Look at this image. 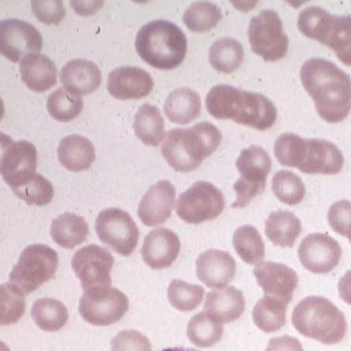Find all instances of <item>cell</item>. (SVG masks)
<instances>
[{"instance_id":"cell-20","label":"cell","mask_w":351,"mask_h":351,"mask_svg":"<svg viewBox=\"0 0 351 351\" xmlns=\"http://www.w3.org/2000/svg\"><path fill=\"white\" fill-rule=\"evenodd\" d=\"M175 204L176 189L172 182L158 181L141 198L137 209L138 219L145 226H158L171 217Z\"/></svg>"},{"instance_id":"cell-21","label":"cell","mask_w":351,"mask_h":351,"mask_svg":"<svg viewBox=\"0 0 351 351\" xmlns=\"http://www.w3.org/2000/svg\"><path fill=\"white\" fill-rule=\"evenodd\" d=\"M237 271L236 260L230 253L209 249L198 256L196 260L197 278L208 287L219 289L230 284Z\"/></svg>"},{"instance_id":"cell-32","label":"cell","mask_w":351,"mask_h":351,"mask_svg":"<svg viewBox=\"0 0 351 351\" xmlns=\"http://www.w3.org/2000/svg\"><path fill=\"white\" fill-rule=\"evenodd\" d=\"M31 317L36 326L44 331H59L68 322V308L55 298H40L31 308Z\"/></svg>"},{"instance_id":"cell-31","label":"cell","mask_w":351,"mask_h":351,"mask_svg":"<svg viewBox=\"0 0 351 351\" xmlns=\"http://www.w3.org/2000/svg\"><path fill=\"white\" fill-rule=\"evenodd\" d=\"M241 43L233 38H222L212 44L209 49V63L217 72L232 73L239 69L243 62Z\"/></svg>"},{"instance_id":"cell-2","label":"cell","mask_w":351,"mask_h":351,"mask_svg":"<svg viewBox=\"0 0 351 351\" xmlns=\"http://www.w3.org/2000/svg\"><path fill=\"white\" fill-rule=\"evenodd\" d=\"M205 106L215 119L233 120L258 131L271 128L277 120V108L266 96L229 84L212 88L206 95Z\"/></svg>"},{"instance_id":"cell-17","label":"cell","mask_w":351,"mask_h":351,"mask_svg":"<svg viewBox=\"0 0 351 351\" xmlns=\"http://www.w3.org/2000/svg\"><path fill=\"white\" fill-rule=\"evenodd\" d=\"M38 151L34 144L28 141L14 143L1 160L0 175L7 185L12 189L24 186L36 175Z\"/></svg>"},{"instance_id":"cell-16","label":"cell","mask_w":351,"mask_h":351,"mask_svg":"<svg viewBox=\"0 0 351 351\" xmlns=\"http://www.w3.org/2000/svg\"><path fill=\"white\" fill-rule=\"evenodd\" d=\"M298 257L302 266L314 274H328L342 257V249L337 240L325 233L306 236L300 247Z\"/></svg>"},{"instance_id":"cell-44","label":"cell","mask_w":351,"mask_h":351,"mask_svg":"<svg viewBox=\"0 0 351 351\" xmlns=\"http://www.w3.org/2000/svg\"><path fill=\"white\" fill-rule=\"evenodd\" d=\"M328 221L331 229L342 237H348L351 229V201L341 199L330 206Z\"/></svg>"},{"instance_id":"cell-45","label":"cell","mask_w":351,"mask_h":351,"mask_svg":"<svg viewBox=\"0 0 351 351\" xmlns=\"http://www.w3.org/2000/svg\"><path fill=\"white\" fill-rule=\"evenodd\" d=\"M266 351H304V346L297 338L282 335L270 339Z\"/></svg>"},{"instance_id":"cell-4","label":"cell","mask_w":351,"mask_h":351,"mask_svg":"<svg viewBox=\"0 0 351 351\" xmlns=\"http://www.w3.org/2000/svg\"><path fill=\"white\" fill-rule=\"evenodd\" d=\"M222 133L208 121L192 128H176L165 134L161 154L177 172L188 173L197 169L201 162L219 149Z\"/></svg>"},{"instance_id":"cell-26","label":"cell","mask_w":351,"mask_h":351,"mask_svg":"<svg viewBox=\"0 0 351 351\" xmlns=\"http://www.w3.org/2000/svg\"><path fill=\"white\" fill-rule=\"evenodd\" d=\"M58 157L60 164L71 172H83L89 169L95 161V147L87 137L71 134L62 138Z\"/></svg>"},{"instance_id":"cell-30","label":"cell","mask_w":351,"mask_h":351,"mask_svg":"<svg viewBox=\"0 0 351 351\" xmlns=\"http://www.w3.org/2000/svg\"><path fill=\"white\" fill-rule=\"evenodd\" d=\"M133 130L141 143L149 147H158L165 138V124L161 112L151 104L141 106L133 121Z\"/></svg>"},{"instance_id":"cell-9","label":"cell","mask_w":351,"mask_h":351,"mask_svg":"<svg viewBox=\"0 0 351 351\" xmlns=\"http://www.w3.org/2000/svg\"><path fill=\"white\" fill-rule=\"evenodd\" d=\"M236 167L240 172V178L233 186L237 198L232 206L239 209L247 206L253 198L265 192L266 177L271 171V158L263 147L252 145L242 149Z\"/></svg>"},{"instance_id":"cell-11","label":"cell","mask_w":351,"mask_h":351,"mask_svg":"<svg viewBox=\"0 0 351 351\" xmlns=\"http://www.w3.org/2000/svg\"><path fill=\"white\" fill-rule=\"evenodd\" d=\"M225 209V197L217 186L197 181L176 201V213L188 223H202L217 219Z\"/></svg>"},{"instance_id":"cell-33","label":"cell","mask_w":351,"mask_h":351,"mask_svg":"<svg viewBox=\"0 0 351 351\" xmlns=\"http://www.w3.org/2000/svg\"><path fill=\"white\" fill-rule=\"evenodd\" d=\"M286 306L284 301L265 295L253 307L254 325L263 332H276L282 329L286 324Z\"/></svg>"},{"instance_id":"cell-42","label":"cell","mask_w":351,"mask_h":351,"mask_svg":"<svg viewBox=\"0 0 351 351\" xmlns=\"http://www.w3.org/2000/svg\"><path fill=\"white\" fill-rule=\"evenodd\" d=\"M31 8L38 21L44 24H59L66 18V7L62 0H32Z\"/></svg>"},{"instance_id":"cell-18","label":"cell","mask_w":351,"mask_h":351,"mask_svg":"<svg viewBox=\"0 0 351 351\" xmlns=\"http://www.w3.org/2000/svg\"><path fill=\"white\" fill-rule=\"evenodd\" d=\"M253 274L265 295L276 297L285 304L291 302L293 294L298 286V276L295 270L285 263L267 261L257 265Z\"/></svg>"},{"instance_id":"cell-8","label":"cell","mask_w":351,"mask_h":351,"mask_svg":"<svg viewBox=\"0 0 351 351\" xmlns=\"http://www.w3.org/2000/svg\"><path fill=\"white\" fill-rule=\"evenodd\" d=\"M59 265L58 253L47 245L35 243L27 246L10 274V284L29 294L49 281Z\"/></svg>"},{"instance_id":"cell-52","label":"cell","mask_w":351,"mask_h":351,"mask_svg":"<svg viewBox=\"0 0 351 351\" xmlns=\"http://www.w3.org/2000/svg\"><path fill=\"white\" fill-rule=\"evenodd\" d=\"M346 239H348V240H349V241H350V243H351V229H350V232H349V234H348V237H346Z\"/></svg>"},{"instance_id":"cell-1","label":"cell","mask_w":351,"mask_h":351,"mask_svg":"<svg viewBox=\"0 0 351 351\" xmlns=\"http://www.w3.org/2000/svg\"><path fill=\"white\" fill-rule=\"evenodd\" d=\"M301 82L325 121L337 124L349 116L351 79L341 68L326 59H310L301 68Z\"/></svg>"},{"instance_id":"cell-22","label":"cell","mask_w":351,"mask_h":351,"mask_svg":"<svg viewBox=\"0 0 351 351\" xmlns=\"http://www.w3.org/2000/svg\"><path fill=\"white\" fill-rule=\"evenodd\" d=\"M181 250L180 239L173 230L157 228L147 234L141 247L144 263L154 270H162L172 266Z\"/></svg>"},{"instance_id":"cell-24","label":"cell","mask_w":351,"mask_h":351,"mask_svg":"<svg viewBox=\"0 0 351 351\" xmlns=\"http://www.w3.org/2000/svg\"><path fill=\"white\" fill-rule=\"evenodd\" d=\"M60 82L68 92L77 96H86L100 87L101 72L99 66L89 60L75 59L62 68Z\"/></svg>"},{"instance_id":"cell-37","label":"cell","mask_w":351,"mask_h":351,"mask_svg":"<svg viewBox=\"0 0 351 351\" xmlns=\"http://www.w3.org/2000/svg\"><path fill=\"white\" fill-rule=\"evenodd\" d=\"M83 97L68 92L64 88H58L47 100V110L52 119L68 123L75 120L83 110Z\"/></svg>"},{"instance_id":"cell-15","label":"cell","mask_w":351,"mask_h":351,"mask_svg":"<svg viewBox=\"0 0 351 351\" xmlns=\"http://www.w3.org/2000/svg\"><path fill=\"white\" fill-rule=\"evenodd\" d=\"M113 265V256L99 245H87L72 257V269L84 290L96 286H110Z\"/></svg>"},{"instance_id":"cell-51","label":"cell","mask_w":351,"mask_h":351,"mask_svg":"<svg viewBox=\"0 0 351 351\" xmlns=\"http://www.w3.org/2000/svg\"><path fill=\"white\" fill-rule=\"evenodd\" d=\"M0 351H11L8 349V346L4 343V342H1L0 341Z\"/></svg>"},{"instance_id":"cell-6","label":"cell","mask_w":351,"mask_h":351,"mask_svg":"<svg viewBox=\"0 0 351 351\" xmlns=\"http://www.w3.org/2000/svg\"><path fill=\"white\" fill-rule=\"evenodd\" d=\"M291 322L301 335L324 345L339 343L348 332L343 313L328 298L318 295L304 298L294 307Z\"/></svg>"},{"instance_id":"cell-40","label":"cell","mask_w":351,"mask_h":351,"mask_svg":"<svg viewBox=\"0 0 351 351\" xmlns=\"http://www.w3.org/2000/svg\"><path fill=\"white\" fill-rule=\"evenodd\" d=\"M205 290L199 285H192L181 280H173L168 287V300L180 311H192L204 301Z\"/></svg>"},{"instance_id":"cell-43","label":"cell","mask_w":351,"mask_h":351,"mask_svg":"<svg viewBox=\"0 0 351 351\" xmlns=\"http://www.w3.org/2000/svg\"><path fill=\"white\" fill-rule=\"evenodd\" d=\"M112 351H152L151 341L136 330H124L110 342Z\"/></svg>"},{"instance_id":"cell-35","label":"cell","mask_w":351,"mask_h":351,"mask_svg":"<svg viewBox=\"0 0 351 351\" xmlns=\"http://www.w3.org/2000/svg\"><path fill=\"white\" fill-rule=\"evenodd\" d=\"M222 12L219 5L210 1H196L186 8L182 16L184 24L192 32H208L219 25Z\"/></svg>"},{"instance_id":"cell-10","label":"cell","mask_w":351,"mask_h":351,"mask_svg":"<svg viewBox=\"0 0 351 351\" xmlns=\"http://www.w3.org/2000/svg\"><path fill=\"white\" fill-rule=\"evenodd\" d=\"M128 297L116 287L96 286L86 290L79 302L82 318L93 326H110L127 314Z\"/></svg>"},{"instance_id":"cell-29","label":"cell","mask_w":351,"mask_h":351,"mask_svg":"<svg viewBox=\"0 0 351 351\" xmlns=\"http://www.w3.org/2000/svg\"><path fill=\"white\" fill-rule=\"evenodd\" d=\"M88 233L87 221L75 213H63L51 223L52 240L64 249H73L87 241Z\"/></svg>"},{"instance_id":"cell-34","label":"cell","mask_w":351,"mask_h":351,"mask_svg":"<svg viewBox=\"0 0 351 351\" xmlns=\"http://www.w3.org/2000/svg\"><path fill=\"white\" fill-rule=\"evenodd\" d=\"M233 246L243 263L260 265L265 257V243L260 232L252 225H242L233 234Z\"/></svg>"},{"instance_id":"cell-13","label":"cell","mask_w":351,"mask_h":351,"mask_svg":"<svg viewBox=\"0 0 351 351\" xmlns=\"http://www.w3.org/2000/svg\"><path fill=\"white\" fill-rule=\"evenodd\" d=\"M99 240L121 256H131L140 239V230L130 213L119 208H110L96 219Z\"/></svg>"},{"instance_id":"cell-7","label":"cell","mask_w":351,"mask_h":351,"mask_svg":"<svg viewBox=\"0 0 351 351\" xmlns=\"http://www.w3.org/2000/svg\"><path fill=\"white\" fill-rule=\"evenodd\" d=\"M297 24L306 38L329 47L345 66H351L350 15H331L321 7H307Z\"/></svg>"},{"instance_id":"cell-19","label":"cell","mask_w":351,"mask_h":351,"mask_svg":"<svg viewBox=\"0 0 351 351\" xmlns=\"http://www.w3.org/2000/svg\"><path fill=\"white\" fill-rule=\"evenodd\" d=\"M152 76L138 66H119L108 76L107 88L117 100H138L154 89Z\"/></svg>"},{"instance_id":"cell-49","label":"cell","mask_w":351,"mask_h":351,"mask_svg":"<svg viewBox=\"0 0 351 351\" xmlns=\"http://www.w3.org/2000/svg\"><path fill=\"white\" fill-rule=\"evenodd\" d=\"M161 351H196L193 349H186V348H171V349H164Z\"/></svg>"},{"instance_id":"cell-12","label":"cell","mask_w":351,"mask_h":351,"mask_svg":"<svg viewBox=\"0 0 351 351\" xmlns=\"http://www.w3.org/2000/svg\"><path fill=\"white\" fill-rule=\"evenodd\" d=\"M249 43L252 51L265 62L284 59L289 48V38L282 29V21L274 10H263L249 24Z\"/></svg>"},{"instance_id":"cell-28","label":"cell","mask_w":351,"mask_h":351,"mask_svg":"<svg viewBox=\"0 0 351 351\" xmlns=\"http://www.w3.org/2000/svg\"><path fill=\"white\" fill-rule=\"evenodd\" d=\"M302 232L300 219L287 210L270 213L265 223L266 237L280 247H291Z\"/></svg>"},{"instance_id":"cell-50","label":"cell","mask_w":351,"mask_h":351,"mask_svg":"<svg viewBox=\"0 0 351 351\" xmlns=\"http://www.w3.org/2000/svg\"><path fill=\"white\" fill-rule=\"evenodd\" d=\"M4 112H5L4 103H3V100H1V97H0V121H1V119L4 117Z\"/></svg>"},{"instance_id":"cell-23","label":"cell","mask_w":351,"mask_h":351,"mask_svg":"<svg viewBox=\"0 0 351 351\" xmlns=\"http://www.w3.org/2000/svg\"><path fill=\"white\" fill-rule=\"evenodd\" d=\"M245 311L242 291L233 286L213 289L206 294L204 313L219 324H230L239 319Z\"/></svg>"},{"instance_id":"cell-39","label":"cell","mask_w":351,"mask_h":351,"mask_svg":"<svg viewBox=\"0 0 351 351\" xmlns=\"http://www.w3.org/2000/svg\"><path fill=\"white\" fill-rule=\"evenodd\" d=\"M24 293L12 284L0 285V326L18 322L25 311Z\"/></svg>"},{"instance_id":"cell-38","label":"cell","mask_w":351,"mask_h":351,"mask_svg":"<svg viewBox=\"0 0 351 351\" xmlns=\"http://www.w3.org/2000/svg\"><path fill=\"white\" fill-rule=\"evenodd\" d=\"M274 196L286 205H298L306 195V188L300 176L291 171H278L271 181Z\"/></svg>"},{"instance_id":"cell-41","label":"cell","mask_w":351,"mask_h":351,"mask_svg":"<svg viewBox=\"0 0 351 351\" xmlns=\"http://www.w3.org/2000/svg\"><path fill=\"white\" fill-rule=\"evenodd\" d=\"M16 197L23 199L28 205L44 206L48 205L53 198V186L52 184L42 175L34 176L24 186L12 189Z\"/></svg>"},{"instance_id":"cell-25","label":"cell","mask_w":351,"mask_h":351,"mask_svg":"<svg viewBox=\"0 0 351 351\" xmlns=\"http://www.w3.org/2000/svg\"><path fill=\"white\" fill-rule=\"evenodd\" d=\"M23 83L34 92H45L56 84L58 69L55 63L43 53L25 56L21 62Z\"/></svg>"},{"instance_id":"cell-5","label":"cell","mask_w":351,"mask_h":351,"mask_svg":"<svg viewBox=\"0 0 351 351\" xmlns=\"http://www.w3.org/2000/svg\"><path fill=\"white\" fill-rule=\"evenodd\" d=\"M134 45L137 53L147 64L169 71L184 62L188 40L175 23L154 21L140 28Z\"/></svg>"},{"instance_id":"cell-47","label":"cell","mask_w":351,"mask_h":351,"mask_svg":"<svg viewBox=\"0 0 351 351\" xmlns=\"http://www.w3.org/2000/svg\"><path fill=\"white\" fill-rule=\"evenodd\" d=\"M338 293L342 301L348 305H351V270L346 271L343 277H341L338 282Z\"/></svg>"},{"instance_id":"cell-3","label":"cell","mask_w":351,"mask_h":351,"mask_svg":"<svg viewBox=\"0 0 351 351\" xmlns=\"http://www.w3.org/2000/svg\"><path fill=\"white\" fill-rule=\"evenodd\" d=\"M274 154L281 165L307 175H337L345 161L335 144L322 138H304L295 133H282L274 143Z\"/></svg>"},{"instance_id":"cell-36","label":"cell","mask_w":351,"mask_h":351,"mask_svg":"<svg viewBox=\"0 0 351 351\" xmlns=\"http://www.w3.org/2000/svg\"><path fill=\"white\" fill-rule=\"evenodd\" d=\"M223 334L222 324L212 319L206 313H198L188 324V338L197 348H212Z\"/></svg>"},{"instance_id":"cell-14","label":"cell","mask_w":351,"mask_h":351,"mask_svg":"<svg viewBox=\"0 0 351 351\" xmlns=\"http://www.w3.org/2000/svg\"><path fill=\"white\" fill-rule=\"evenodd\" d=\"M43 48V38L38 28L19 19L0 22V53L18 63L25 56L39 53Z\"/></svg>"},{"instance_id":"cell-27","label":"cell","mask_w":351,"mask_h":351,"mask_svg":"<svg viewBox=\"0 0 351 351\" xmlns=\"http://www.w3.org/2000/svg\"><path fill=\"white\" fill-rule=\"evenodd\" d=\"M165 116L175 124L185 125L196 120L201 113V99L191 88L172 90L164 104Z\"/></svg>"},{"instance_id":"cell-46","label":"cell","mask_w":351,"mask_h":351,"mask_svg":"<svg viewBox=\"0 0 351 351\" xmlns=\"http://www.w3.org/2000/svg\"><path fill=\"white\" fill-rule=\"evenodd\" d=\"M104 5L103 1H93V0H83V1H76L72 0L71 1V7L76 11V14L82 15V16H89L93 15L99 11V8H101Z\"/></svg>"},{"instance_id":"cell-48","label":"cell","mask_w":351,"mask_h":351,"mask_svg":"<svg viewBox=\"0 0 351 351\" xmlns=\"http://www.w3.org/2000/svg\"><path fill=\"white\" fill-rule=\"evenodd\" d=\"M12 144H14L12 138H11L8 134L0 132V165H1V160H3V157H4V154L7 152V149H8Z\"/></svg>"}]
</instances>
